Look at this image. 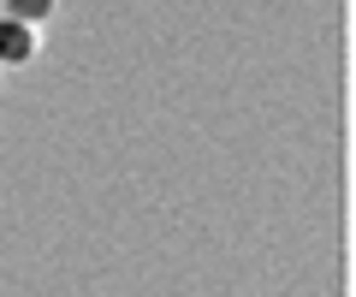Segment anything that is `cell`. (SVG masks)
Segmentation results:
<instances>
[{
  "label": "cell",
  "instance_id": "cell-1",
  "mask_svg": "<svg viewBox=\"0 0 356 297\" xmlns=\"http://www.w3.org/2000/svg\"><path fill=\"white\" fill-rule=\"evenodd\" d=\"M36 54V30L18 18H0V65H24Z\"/></svg>",
  "mask_w": 356,
  "mask_h": 297
},
{
  "label": "cell",
  "instance_id": "cell-2",
  "mask_svg": "<svg viewBox=\"0 0 356 297\" xmlns=\"http://www.w3.org/2000/svg\"><path fill=\"white\" fill-rule=\"evenodd\" d=\"M0 18H18V24L42 30L54 18V0H0Z\"/></svg>",
  "mask_w": 356,
  "mask_h": 297
}]
</instances>
